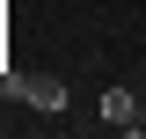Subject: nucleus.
<instances>
[{
	"mask_svg": "<svg viewBox=\"0 0 146 139\" xmlns=\"http://www.w3.org/2000/svg\"><path fill=\"white\" fill-rule=\"evenodd\" d=\"M22 103L29 110H44V117H58V110H66V81H58V73H22Z\"/></svg>",
	"mask_w": 146,
	"mask_h": 139,
	"instance_id": "1",
	"label": "nucleus"
},
{
	"mask_svg": "<svg viewBox=\"0 0 146 139\" xmlns=\"http://www.w3.org/2000/svg\"><path fill=\"white\" fill-rule=\"evenodd\" d=\"M139 117V95L131 88H102V124H131Z\"/></svg>",
	"mask_w": 146,
	"mask_h": 139,
	"instance_id": "2",
	"label": "nucleus"
},
{
	"mask_svg": "<svg viewBox=\"0 0 146 139\" xmlns=\"http://www.w3.org/2000/svg\"><path fill=\"white\" fill-rule=\"evenodd\" d=\"M124 132H146V103H139V117H131V124H124Z\"/></svg>",
	"mask_w": 146,
	"mask_h": 139,
	"instance_id": "3",
	"label": "nucleus"
}]
</instances>
